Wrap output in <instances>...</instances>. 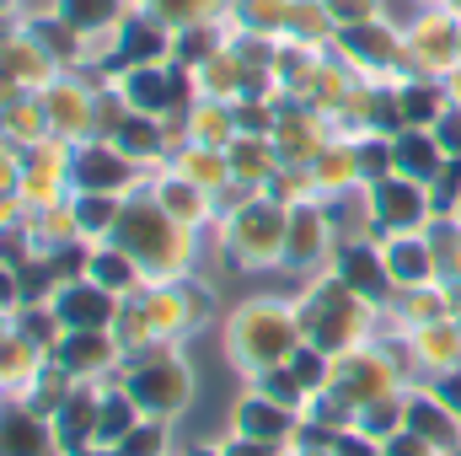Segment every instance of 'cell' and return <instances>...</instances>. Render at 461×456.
<instances>
[{
  "label": "cell",
  "mask_w": 461,
  "mask_h": 456,
  "mask_svg": "<svg viewBox=\"0 0 461 456\" xmlns=\"http://www.w3.org/2000/svg\"><path fill=\"white\" fill-rule=\"evenodd\" d=\"M429 387H435V392H440V397H446V403H451V408L461 414V370H451V376H440V381H429Z\"/></svg>",
  "instance_id": "11a10c76"
},
{
  "label": "cell",
  "mask_w": 461,
  "mask_h": 456,
  "mask_svg": "<svg viewBox=\"0 0 461 456\" xmlns=\"http://www.w3.org/2000/svg\"><path fill=\"white\" fill-rule=\"evenodd\" d=\"M145 178H150V167H140L134 156H123L113 140H81L70 150V183H76V194L134 199V194H145Z\"/></svg>",
  "instance_id": "ba28073f"
},
{
  "label": "cell",
  "mask_w": 461,
  "mask_h": 456,
  "mask_svg": "<svg viewBox=\"0 0 461 456\" xmlns=\"http://www.w3.org/2000/svg\"><path fill=\"white\" fill-rule=\"evenodd\" d=\"M145 414L134 408V397L118 387V381H108L103 387V408H97V446H108V451H118L123 441H129V430L140 424Z\"/></svg>",
  "instance_id": "d590c367"
},
{
  "label": "cell",
  "mask_w": 461,
  "mask_h": 456,
  "mask_svg": "<svg viewBox=\"0 0 461 456\" xmlns=\"http://www.w3.org/2000/svg\"><path fill=\"white\" fill-rule=\"evenodd\" d=\"M402 65L419 81H440L461 65V22L446 5H419L402 22Z\"/></svg>",
  "instance_id": "52a82bcc"
},
{
  "label": "cell",
  "mask_w": 461,
  "mask_h": 456,
  "mask_svg": "<svg viewBox=\"0 0 461 456\" xmlns=\"http://www.w3.org/2000/svg\"><path fill=\"white\" fill-rule=\"evenodd\" d=\"M226 161H230V183H247V188H258V194H263V188L274 183V172L285 167L268 134H236L226 145Z\"/></svg>",
  "instance_id": "4316f807"
},
{
  "label": "cell",
  "mask_w": 461,
  "mask_h": 456,
  "mask_svg": "<svg viewBox=\"0 0 461 456\" xmlns=\"http://www.w3.org/2000/svg\"><path fill=\"white\" fill-rule=\"evenodd\" d=\"M333 456H386V451H381V441H370L359 430H339L333 435Z\"/></svg>",
  "instance_id": "f5cc1de1"
},
{
  "label": "cell",
  "mask_w": 461,
  "mask_h": 456,
  "mask_svg": "<svg viewBox=\"0 0 461 456\" xmlns=\"http://www.w3.org/2000/svg\"><path fill=\"white\" fill-rule=\"evenodd\" d=\"M402 354H408V370L413 381H440L461 370V317H435V323H419L408 333H397Z\"/></svg>",
  "instance_id": "5bb4252c"
},
{
  "label": "cell",
  "mask_w": 461,
  "mask_h": 456,
  "mask_svg": "<svg viewBox=\"0 0 461 456\" xmlns=\"http://www.w3.org/2000/svg\"><path fill=\"white\" fill-rule=\"evenodd\" d=\"M49 360L54 365H65L76 381H118V370H123V360H129V349L118 343L113 328H70L65 339L49 349Z\"/></svg>",
  "instance_id": "7c38bea8"
},
{
  "label": "cell",
  "mask_w": 461,
  "mask_h": 456,
  "mask_svg": "<svg viewBox=\"0 0 461 456\" xmlns=\"http://www.w3.org/2000/svg\"><path fill=\"white\" fill-rule=\"evenodd\" d=\"M172 49H177V32L167 22H156L140 5L123 16V27H118V65H172Z\"/></svg>",
  "instance_id": "603a6c76"
},
{
  "label": "cell",
  "mask_w": 461,
  "mask_h": 456,
  "mask_svg": "<svg viewBox=\"0 0 461 456\" xmlns=\"http://www.w3.org/2000/svg\"><path fill=\"white\" fill-rule=\"evenodd\" d=\"M49 306L65 323V333L70 328H118V317H123V301H118L113 290H103L97 279H65L49 296Z\"/></svg>",
  "instance_id": "e0dca14e"
},
{
  "label": "cell",
  "mask_w": 461,
  "mask_h": 456,
  "mask_svg": "<svg viewBox=\"0 0 461 456\" xmlns=\"http://www.w3.org/2000/svg\"><path fill=\"white\" fill-rule=\"evenodd\" d=\"M285 456H333V446H290Z\"/></svg>",
  "instance_id": "680465c9"
},
{
  "label": "cell",
  "mask_w": 461,
  "mask_h": 456,
  "mask_svg": "<svg viewBox=\"0 0 461 456\" xmlns=\"http://www.w3.org/2000/svg\"><path fill=\"white\" fill-rule=\"evenodd\" d=\"M140 11H150L156 22H167L172 32L199 27V22H226L230 0H134Z\"/></svg>",
  "instance_id": "74e56055"
},
{
  "label": "cell",
  "mask_w": 461,
  "mask_h": 456,
  "mask_svg": "<svg viewBox=\"0 0 461 456\" xmlns=\"http://www.w3.org/2000/svg\"><path fill=\"white\" fill-rule=\"evenodd\" d=\"M402 424H408V387H402V392H392V397L365 403V408L354 414V424H348V430H359V435H370V441H386V435H397Z\"/></svg>",
  "instance_id": "ab89813d"
},
{
  "label": "cell",
  "mask_w": 461,
  "mask_h": 456,
  "mask_svg": "<svg viewBox=\"0 0 461 456\" xmlns=\"http://www.w3.org/2000/svg\"><path fill=\"white\" fill-rule=\"evenodd\" d=\"M172 134H177V145L194 140V145H215V150H226L230 140H236V114H230V103L194 97L183 114L172 118Z\"/></svg>",
  "instance_id": "484cf974"
},
{
  "label": "cell",
  "mask_w": 461,
  "mask_h": 456,
  "mask_svg": "<svg viewBox=\"0 0 461 456\" xmlns=\"http://www.w3.org/2000/svg\"><path fill=\"white\" fill-rule=\"evenodd\" d=\"M381 451H386V456H440L424 435H419V430H408V424H402L397 435H386V441H381Z\"/></svg>",
  "instance_id": "f907efd6"
},
{
  "label": "cell",
  "mask_w": 461,
  "mask_h": 456,
  "mask_svg": "<svg viewBox=\"0 0 461 456\" xmlns=\"http://www.w3.org/2000/svg\"><path fill=\"white\" fill-rule=\"evenodd\" d=\"M134 0H59V16L81 32H118Z\"/></svg>",
  "instance_id": "f35d334b"
},
{
  "label": "cell",
  "mask_w": 461,
  "mask_h": 456,
  "mask_svg": "<svg viewBox=\"0 0 461 456\" xmlns=\"http://www.w3.org/2000/svg\"><path fill=\"white\" fill-rule=\"evenodd\" d=\"M97 408H103V381H76L70 397L59 403V414L49 419V424H54V441H59L65 456L97 446Z\"/></svg>",
  "instance_id": "7402d4cb"
},
{
  "label": "cell",
  "mask_w": 461,
  "mask_h": 456,
  "mask_svg": "<svg viewBox=\"0 0 461 456\" xmlns=\"http://www.w3.org/2000/svg\"><path fill=\"white\" fill-rule=\"evenodd\" d=\"M290 370H295V381L306 387V397H322V392L333 387V354H322L317 343H301V349L290 354Z\"/></svg>",
  "instance_id": "7bdbcfd3"
},
{
  "label": "cell",
  "mask_w": 461,
  "mask_h": 456,
  "mask_svg": "<svg viewBox=\"0 0 461 456\" xmlns=\"http://www.w3.org/2000/svg\"><path fill=\"white\" fill-rule=\"evenodd\" d=\"M22 167H27V150L0 134V194H16L22 188Z\"/></svg>",
  "instance_id": "681fc988"
},
{
  "label": "cell",
  "mask_w": 461,
  "mask_h": 456,
  "mask_svg": "<svg viewBox=\"0 0 461 456\" xmlns=\"http://www.w3.org/2000/svg\"><path fill=\"white\" fill-rule=\"evenodd\" d=\"M306 167H312V178H317V194H322V199H339V194L365 188V178H359V145L344 140V134H328V140H322V150H317Z\"/></svg>",
  "instance_id": "d4e9b609"
},
{
  "label": "cell",
  "mask_w": 461,
  "mask_h": 456,
  "mask_svg": "<svg viewBox=\"0 0 461 456\" xmlns=\"http://www.w3.org/2000/svg\"><path fill=\"white\" fill-rule=\"evenodd\" d=\"M113 145L123 156H134L140 167H167L172 150H177V134H172V118H150V114H129L118 123Z\"/></svg>",
  "instance_id": "cb8c5ba5"
},
{
  "label": "cell",
  "mask_w": 461,
  "mask_h": 456,
  "mask_svg": "<svg viewBox=\"0 0 461 456\" xmlns=\"http://www.w3.org/2000/svg\"><path fill=\"white\" fill-rule=\"evenodd\" d=\"M290 11H295V0H230L226 27H230V38H236V32L285 38V32H290Z\"/></svg>",
  "instance_id": "d6a6232c"
},
{
  "label": "cell",
  "mask_w": 461,
  "mask_h": 456,
  "mask_svg": "<svg viewBox=\"0 0 461 456\" xmlns=\"http://www.w3.org/2000/svg\"><path fill=\"white\" fill-rule=\"evenodd\" d=\"M408 430H419L440 456H461V414L429 381H413L408 387Z\"/></svg>",
  "instance_id": "d6986e66"
},
{
  "label": "cell",
  "mask_w": 461,
  "mask_h": 456,
  "mask_svg": "<svg viewBox=\"0 0 461 456\" xmlns=\"http://www.w3.org/2000/svg\"><path fill=\"white\" fill-rule=\"evenodd\" d=\"M11 328H16V317H5V312H0V339H5Z\"/></svg>",
  "instance_id": "6125c7cd"
},
{
  "label": "cell",
  "mask_w": 461,
  "mask_h": 456,
  "mask_svg": "<svg viewBox=\"0 0 461 456\" xmlns=\"http://www.w3.org/2000/svg\"><path fill=\"white\" fill-rule=\"evenodd\" d=\"M392 5H397V0H322V11H328L333 32L365 27V22H381V16H392Z\"/></svg>",
  "instance_id": "f6af8a7d"
},
{
  "label": "cell",
  "mask_w": 461,
  "mask_h": 456,
  "mask_svg": "<svg viewBox=\"0 0 461 456\" xmlns=\"http://www.w3.org/2000/svg\"><path fill=\"white\" fill-rule=\"evenodd\" d=\"M381 252H386V274L397 290H424V285L446 279V258L429 242V231H386Z\"/></svg>",
  "instance_id": "9a60e30c"
},
{
  "label": "cell",
  "mask_w": 461,
  "mask_h": 456,
  "mask_svg": "<svg viewBox=\"0 0 461 456\" xmlns=\"http://www.w3.org/2000/svg\"><path fill=\"white\" fill-rule=\"evenodd\" d=\"M456 221H461V210H456Z\"/></svg>",
  "instance_id": "e7e4bbea"
},
{
  "label": "cell",
  "mask_w": 461,
  "mask_h": 456,
  "mask_svg": "<svg viewBox=\"0 0 461 456\" xmlns=\"http://www.w3.org/2000/svg\"><path fill=\"white\" fill-rule=\"evenodd\" d=\"M49 365V349L43 343H32V339H22L16 328L0 339V381H5V392L11 397H22L32 381H38V370Z\"/></svg>",
  "instance_id": "f546056e"
},
{
  "label": "cell",
  "mask_w": 461,
  "mask_h": 456,
  "mask_svg": "<svg viewBox=\"0 0 461 456\" xmlns=\"http://www.w3.org/2000/svg\"><path fill=\"white\" fill-rule=\"evenodd\" d=\"M97 92H103V81H92V76H81V70H65L49 92H38L54 140H65V145L97 140Z\"/></svg>",
  "instance_id": "9c48e42d"
},
{
  "label": "cell",
  "mask_w": 461,
  "mask_h": 456,
  "mask_svg": "<svg viewBox=\"0 0 461 456\" xmlns=\"http://www.w3.org/2000/svg\"><path fill=\"white\" fill-rule=\"evenodd\" d=\"M333 274L344 279L359 301H370V306H381V312H386L392 296H397V285H392V274H386L381 236H354V242H344L339 258H333Z\"/></svg>",
  "instance_id": "2e32d148"
},
{
  "label": "cell",
  "mask_w": 461,
  "mask_h": 456,
  "mask_svg": "<svg viewBox=\"0 0 461 456\" xmlns=\"http://www.w3.org/2000/svg\"><path fill=\"white\" fill-rule=\"evenodd\" d=\"M247 387H252V392H263L268 403H279V408H290V414H306V403H312V397H306V387L295 381V370H290V365H274V370H263V376H252Z\"/></svg>",
  "instance_id": "b9f144b4"
},
{
  "label": "cell",
  "mask_w": 461,
  "mask_h": 456,
  "mask_svg": "<svg viewBox=\"0 0 461 456\" xmlns=\"http://www.w3.org/2000/svg\"><path fill=\"white\" fill-rule=\"evenodd\" d=\"M118 387L134 397V408L145 419H167V424H183L199 403V365H194V349L188 343H156V349H140L123 360L118 370Z\"/></svg>",
  "instance_id": "277c9868"
},
{
  "label": "cell",
  "mask_w": 461,
  "mask_h": 456,
  "mask_svg": "<svg viewBox=\"0 0 461 456\" xmlns=\"http://www.w3.org/2000/svg\"><path fill=\"white\" fill-rule=\"evenodd\" d=\"M177 456H183V451H177Z\"/></svg>",
  "instance_id": "03108f58"
},
{
  "label": "cell",
  "mask_w": 461,
  "mask_h": 456,
  "mask_svg": "<svg viewBox=\"0 0 461 456\" xmlns=\"http://www.w3.org/2000/svg\"><path fill=\"white\" fill-rule=\"evenodd\" d=\"M354 145H359V178H365V183H381V178L397 172V161H392V134H359Z\"/></svg>",
  "instance_id": "bcb514c9"
},
{
  "label": "cell",
  "mask_w": 461,
  "mask_h": 456,
  "mask_svg": "<svg viewBox=\"0 0 461 456\" xmlns=\"http://www.w3.org/2000/svg\"><path fill=\"white\" fill-rule=\"evenodd\" d=\"M70 150L76 145H65V140H43V145L27 150L22 188H16V199H22L27 215H43V210L70 205V194H76V183H70Z\"/></svg>",
  "instance_id": "8fae6325"
},
{
  "label": "cell",
  "mask_w": 461,
  "mask_h": 456,
  "mask_svg": "<svg viewBox=\"0 0 461 456\" xmlns=\"http://www.w3.org/2000/svg\"><path fill=\"white\" fill-rule=\"evenodd\" d=\"M0 16H22V0H0Z\"/></svg>",
  "instance_id": "91938a15"
},
{
  "label": "cell",
  "mask_w": 461,
  "mask_h": 456,
  "mask_svg": "<svg viewBox=\"0 0 461 456\" xmlns=\"http://www.w3.org/2000/svg\"><path fill=\"white\" fill-rule=\"evenodd\" d=\"M397 103H402V123H408V129H435L440 118L451 114L440 81H402V87H397Z\"/></svg>",
  "instance_id": "8d00e7d4"
},
{
  "label": "cell",
  "mask_w": 461,
  "mask_h": 456,
  "mask_svg": "<svg viewBox=\"0 0 461 456\" xmlns=\"http://www.w3.org/2000/svg\"><path fill=\"white\" fill-rule=\"evenodd\" d=\"M370 194V221H375V236L386 231H429L440 215H435V199H429V183H413L402 172L381 178V183H365Z\"/></svg>",
  "instance_id": "30bf717a"
},
{
  "label": "cell",
  "mask_w": 461,
  "mask_h": 456,
  "mask_svg": "<svg viewBox=\"0 0 461 456\" xmlns=\"http://www.w3.org/2000/svg\"><path fill=\"white\" fill-rule=\"evenodd\" d=\"M0 129H5V140H11V145H22V150H32V145L54 140V129H49V114H43V97H38V92L11 97V103L0 108Z\"/></svg>",
  "instance_id": "1f68e13d"
},
{
  "label": "cell",
  "mask_w": 461,
  "mask_h": 456,
  "mask_svg": "<svg viewBox=\"0 0 461 456\" xmlns=\"http://www.w3.org/2000/svg\"><path fill=\"white\" fill-rule=\"evenodd\" d=\"M22 221H27V210H22V199H16V194H0V231L22 226Z\"/></svg>",
  "instance_id": "db71d44e"
},
{
  "label": "cell",
  "mask_w": 461,
  "mask_h": 456,
  "mask_svg": "<svg viewBox=\"0 0 461 456\" xmlns=\"http://www.w3.org/2000/svg\"><path fill=\"white\" fill-rule=\"evenodd\" d=\"M241 81H247V59L236 54V43H226L215 59H204L194 70V92L199 97H215V103H236L241 97Z\"/></svg>",
  "instance_id": "836d02e7"
},
{
  "label": "cell",
  "mask_w": 461,
  "mask_h": 456,
  "mask_svg": "<svg viewBox=\"0 0 461 456\" xmlns=\"http://www.w3.org/2000/svg\"><path fill=\"white\" fill-rule=\"evenodd\" d=\"M344 236H339V221L328 210V199H312V205H295L290 210V231H285V258H279V274L306 285L317 274L333 269Z\"/></svg>",
  "instance_id": "8992f818"
},
{
  "label": "cell",
  "mask_w": 461,
  "mask_h": 456,
  "mask_svg": "<svg viewBox=\"0 0 461 456\" xmlns=\"http://www.w3.org/2000/svg\"><path fill=\"white\" fill-rule=\"evenodd\" d=\"M108 242H118L134 263H140V274H145V285H183V279H194V274H204V236L188 226H177L150 194H134V199H123V215H118V226Z\"/></svg>",
  "instance_id": "7a4b0ae2"
},
{
  "label": "cell",
  "mask_w": 461,
  "mask_h": 456,
  "mask_svg": "<svg viewBox=\"0 0 461 456\" xmlns=\"http://www.w3.org/2000/svg\"><path fill=\"white\" fill-rule=\"evenodd\" d=\"M27 306V285H22V269H5L0 263V312L5 317H16Z\"/></svg>",
  "instance_id": "816d5d0a"
},
{
  "label": "cell",
  "mask_w": 461,
  "mask_h": 456,
  "mask_svg": "<svg viewBox=\"0 0 461 456\" xmlns=\"http://www.w3.org/2000/svg\"><path fill=\"white\" fill-rule=\"evenodd\" d=\"M392 161H397L402 178L429 183V178L446 167V150H440L435 129H402V134H392Z\"/></svg>",
  "instance_id": "f1b7e54d"
},
{
  "label": "cell",
  "mask_w": 461,
  "mask_h": 456,
  "mask_svg": "<svg viewBox=\"0 0 461 456\" xmlns=\"http://www.w3.org/2000/svg\"><path fill=\"white\" fill-rule=\"evenodd\" d=\"M440 87H446V103H451V114H461V65L451 76H440Z\"/></svg>",
  "instance_id": "9f6ffc18"
},
{
  "label": "cell",
  "mask_w": 461,
  "mask_h": 456,
  "mask_svg": "<svg viewBox=\"0 0 461 456\" xmlns=\"http://www.w3.org/2000/svg\"><path fill=\"white\" fill-rule=\"evenodd\" d=\"M183 456H226L221 441H194V446H183Z\"/></svg>",
  "instance_id": "6f0895ef"
},
{
  "label": "cell",
  "mask_w": 461,
  "mask_h": 456,
  "mask_svg": "<svg viewBox=\"0 0 461 456\" xmlns=\"http://www.w3.org/2000/svg\"><path fill=\"white\" fill-rule=\"evenodd\" d=\"M0 456H65L54 441V424L27 408L22 397H0Z\"/></svg>",
  "instance_id": "ffe728a7"
},
{
  "label": "cell",
  "mask_w": 461,
  "mask_h": 456,
  "mask_svg": "<svg viewBox=\"0 0 461 456\" xmlns=\"http://www.w3.org/2000/svg\"><path fill=\"white\" fill-rule=\"evenodd\" d=\"M429 199H435V215L461 210V156H446V167L429 178Z\"/></svg>",
  "instance_id": "7dc6e473"
},
{
  "label": "cell",
  "mask_w": 461,
  "mask_h": 456,
  "mask_svg": "<svg viewBox=\"0 0 461 456\" xmlns=\"http://www.w3.org/2000/svg\"><path fill=\"white\" fill-rule=\"evenodd\" d=\"M274 108L279 103H230L236 134H274Z\"/></svg>",
  "instance_id": "c3c4849f"
},
{
  "label": "cell",
  "mask_w": 461,
  "mask_h": 456,
  "mask_svg": "<svg viewBox=\"0 0 461 456\" xmlns=\"http://www.w3.org/2000/svg\"><path fill=\"white\" fill-rule=\"evenodd\" d=\"M295 430H301V414H290V408L268 403V397H263V392H252V387L230 403V430H226V435H247V441H263V446L290 451Z\"/></svg>",
  "instance_id": "ac0fdd59"
},
{
  "label": "cell",
  "mask_w": 461,
  "mask_h": 456,
  "mask_svg": "<svg viewBox=\"0 0 461 456\" xmlns=\"http://www.w3.org/2000/svg\"><path fill=\"white\" fill-rule=\"evenodd\" d=\"M86 279H97L103 290H113L118 301H129V296H140V290H145V274H140V263H134V258H129L118 242H97V247H92Z\"/></svg>",
  "instance_id": "83f0119b"
},
{
  "label": "cell",
  "mask_w": 461,
  "mask_h": 456,
  "mask_svg": "<svg viewBox=\"0 0 461 456\" xmlns=\"http://www.w3.org/2000/svg\"><path fill=\"white\" fill-rule=\"evenodd\" d=\"M0 76H5L16 92H49V87L65 76V65H59V59H54L27 27H22V32L0 49Z\"/></svg>",
  "instance_id": "44dd1931"
},
{
  "label": "cell",
  "mask_w": 461,
  "mask_h": 456,
  "mask_svg": "<svg viewBox=\"0 0 461 456\" xmlns=\"http://www.w3.org/2000/svg\"><path fill=\"white\" fill-rule=\"evenodd\" d=\"M76 456H118V451H108V446H86V451H76Z\"/></svg>",
  "instance_id": "94428289"
},
{
  "label": "cell",
  "mask_w": 461,
  "mask_h": 456,
  "mask_svg": "<svg viewBox=\"0 0 461 456\" xmlns=\"http://www.w3.org/2000/svg\"><path fill=\"white\" fill-rule=\"evenodd\" d=\"M306 343L295 296H241L221 312V354L236 376H263L274 365H290V354Z\"/></svg>",
  "instance_id": "6da1fadb"
},
{
  "label": "cell",
  "mask_w": 461,
  "mask_h": 456,
  "mask_svg": "<svg viewBox=\"0 0 461 456\" xmlns=\"http://www.w3.org/2000/svg\"><path fill=\"white\" fill-rule=\"evenodd\" d=\"M118 456H177V424L167 419H140L129 430V441L118 446Z\"/></svg>",
  "instance_id": "60d3db41"
},
{
  "label": "cell",
  "mask_w": 461,
  "mask_h": 456,
  "mask_svg": "<svg viewBox=\"0 0 461 456\" xmlns=\"http://www.w3.org/2000/svg\"><path fill=\"white\" fill-rule=\"evenodd\" d=\"M145 194L177 221V226L199 231V236H210L215 231V221H221V199L210 194V188H199V183H188L172 161L167 167H150V178H145Z\"/></svg>",
  "instance_id": "4fadbf2b"
},
{
  "label": "cell",
  "mask_w": 461,
  "mask_h": 456,
  "mask_svg": "<svg viewBox=\"0 0 461 456\" xmlns=\"http://www.w3.org/2000/svg\"><path fill=\"white\" fill-rule=\"evenodd\" d=\"M285 231H290V210L268 194H252L247 205L226 210L215 231H210V252L226 263L230 274H279L285 258Z\"/></svg>",
  "instance_id": "5b68a950"
},
{
  "label": "cell",
  "mask_w": 461,
  "mask_h": 456,
  "mask_svg": "<svg viewBox=\"0 0 461 456\" xmlns=\"http://www.w3.org/2000/svg\"><path fill=\"white\" fill-rule=\"evenodd\" d=\"M172 167H177L188 183L210 188L215 199L230 188V161H226V150H215V145H194V140H183V145L172 150Z\"/></svg>",
  "instance_id": "4dcf8cb0"
},
{
  "label": "cell",
  "mask_w": 461,
  "mask_h": 456,
  "mask_svg": "<svg viewBox=\"0 0 461 456\" xmlns=\"http://www.w3.org/2000/svg\"><path fill=\"white\" fill-rule=\"evenodd\" d=\"M70 215H76V231H81V242H108L118 226V215H123V199L118 194H70Z\"/></svg>",
  "instance_id": "e575fe53"
},
{
  "label": "cell",
  "mask_w": 461,
  "mask_h": 456,
  "mask_svg": "<svg viewBox=\"0 0 461 456\" xmlns=\"http://www.w3.org/2000/svg\"><path fill=\"white\" fill-rule=\"evenodd\" d=\"M295 312H301L306 343H317L333 360L386 333V312L370 306V301H359L333 269L317 274V279H306V285H295Z\"/></svg>",
  "instance_id": "3957f363"
},
{
  "label": "cell",
  "mask_w": 461,
  "mask_h": 456,
  "mask_svg": "<svg viewBox=\"0 0 461 456\" xmlns=\"http://www.w3.org/2000/svg\"><path fill=\"white\" fill-rule=\"evenodd\" d=\"M408 5H413V11H419V5H446V0H408Z\"/></svg>",
  "instance_id": "be15d7a7"
},
{
  "label": "cell",
  "mask_w": 461,
  "mask_h": 456,
  "mask_svg": "<svg viewBox=\"0 0 461 456\" xmlns=\"http://www.w3.org/2000/svg\"><path fill=\"white\" fill-rule=\"evenodd\" d=\"M16 333L32 343H43V349H54V343L65 339V323L54 317V306L49 301H27L22 312H16Z\"/></svg>",
  "instance_id": "ee69618b"
}]
</instances>
